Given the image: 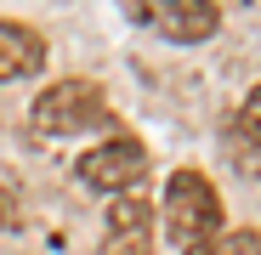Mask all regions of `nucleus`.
<instances>
[{"label":"nucleus","instance_id":"1","mask_svg":"<svg viewBox=\"0 0 261 255\" xmlns=\"http://www.w3.org/2000/svg\"><path fill=\"white\" fill-rule=\"evenodd\" d=\"M165 233L182 249H199L204 238L222 233V193H216L199 170H176L165 182Z\"/></svg>","mask_w":261,"mask_h":255},{"label":"nucleus","instance_id":"2","mask_svg":"<svg viewBox=\"0 0 261 255\" xmlns=\"http://www.w3.org/2000/svg\"><path fill=\"white\" fill-rule=\"evenodd\" d=\"M29 119H34L40 136H80L85 125H108L102 85H91V79H57L51 91L34 97Z\"/></svg>","mask_w":261,"mask_h":255},{"label":"nucleus","instance_id":"3","mask_svg":"<svg viewBox=\"0 0 261 255\" xmlns=\"http://www.w3.org/2000/svg\"><path fill=\"white\" fill-rule=\"evenodd\" d=\"M74 170H80V182H85V187L125 199L130 187L142 182V170H148V148H142V142H130V136H114V142H97L91 153H80Z\"/></svg>","mask_w":261,"mask_h":255},{"label":"nucleus","instance_id":"4","mask_svg":"<svg viewBox=\"0 0 261 255\" xmlns=\"http://www.w3.org/2000/svg\"><path fill=\"white\" fill-rule=\"evenodd\" d=\"M137 17L153 23L165 40H182V46L210 40L222 29V6H210V0H148V6H137Z\"/></svg>","mask_w":261,"mask_h":255},{"label":"nucleus","instance_id":"5","mask_svg":"<svg viewBox=\"0 0 261 255\" xmlns=\"http://www.w3.org/2000/svg\"><path fill=\"white\" fill-rule=\"evenodd\" d=\"M153 249V210L142 193H125L108 204V238L102 255H148Z\"/></svg>","mask_w":261,"mask_h":255},{"label":"nucleus","instance_id":"6","mask_svg":"<svg viewBox=\"0 0 261 255\" xmlns=\"http://www.w3.org/2000/svg\"><path fill=\"white\" fill-rule=\"evenodd\" d=\"M40 63H46V40L23 23H0V85L40 74Z\"/></svg>","mask_w":261,"mask_h":255},{"label":"nucleus","instance_id":"7","mask_svg":"<svg viewBox=\"0 0 261 255\" xmlns=\"http://www.w3.org/2000/svg\"><path fill=\"white\" fill-rule=\"evenodd\" d=\"M188 255H261V233H255V227H233V233L204 238V244L188 249Z\"/></svg>","mask_w":261,"mask_h":255},{"label":"nucleus","instance_id":"8","mask_svg":"<svg viewBox=\"0 0 261 255\" xmlns=\"http://www.w3.org/2000/svg\"><path fill=\"white\" fill-rule=\"evenodd\" d=\"M227 153H233V164L244 170V176H255V182H261V136H250V131H239V125H233Z\"/></svg>","mask_w":261,"mask_h":255},{"label":"nucleus","instance_id":"9","mask_svg":"<svg viewBox=\"0 0 261 255\" xmlns=\"http://www.w3.org/2000/svg\"><path fill=\"white\" fill-rule=\"evenodd\" d=\"M239 131H250V136H261V85L244 97V108H239Z\"/></svg>","mask_w":261,"mask_h":255},{"label":"nucleus","instance_id":"10","mask_svg":"<svg viewBox=\"0 0 261 255\" xmlns=\"http://www.w3.org/2000/svg\"><path fill=\"white\" fill-rule=\"evenodd\" d=\"M12 221V204H6V193H0V227H6Z\"/></svg>","mask_w":261,"mask_h":255}]
</instances>
